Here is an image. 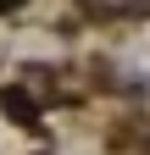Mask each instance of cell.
Wrapping results in <instances>:
<instances>
[{
    "label": "cell",
    "mask_w": 150,
    "mask_h": 155,
    "mask_svg": "<svg viewBox=\"0 0 150 155\" xmlns=\"http://www.w3.org/2000/svg\"><path fill=\"white\" fill-rule=\"evenodd\" d=\"M6 6H22V0H0V11H6Z\"/></svg>",
    "instance_id": "obj_2"
},
{
    "label": "cell",
    "mask_w": 150,
    "mask_h": 155,
    "mask_svg": "<svg viewBox=\"0 0 150 155\" xmlns=\"http://www.w3.org/2000/svg\"><path fill=\"white\" fill-rule=\"evenodd\" d=\"M0 105H6V116H11V122H22V127H39V111H33V100H28L22 89H6V94H0Z\"/></svg>",
    "instance_id": "obj_1"
}]
</instances>
